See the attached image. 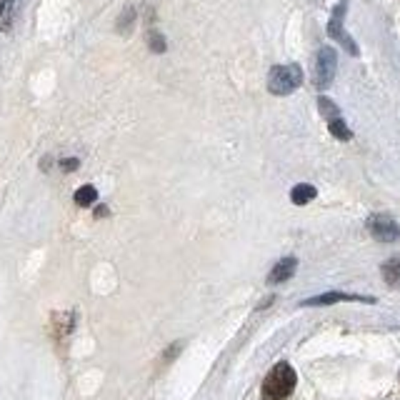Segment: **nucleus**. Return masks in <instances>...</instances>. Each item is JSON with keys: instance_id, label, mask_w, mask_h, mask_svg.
<instances>
[{"instance_id": "obj_3", "label": "nucleus", "mask_w": 400, "mask_h": 400, "mask_svg": "<svg viewBox=\"0 0 400 400\" xmlns=\"http://www.w3.org/2000/svg\"><path fill=\"white\" fill-rule=\"evenodd\" d=\"M335 65H338V58H335V50L333 48H320L315 60V88L325 90L333 83L335 78Z\"/></svg>"}, {"instance_id": "obj_4", "label": "nucleus", "mask_w": 400, "mask_h": 400, "mask_svg": "<svg viewBox=\"0 0 400 400\" xmlns=\"http://www.w3.org/2000/svg\"><path fill=\"white\" fill-rule=\"evenodd\" d=\"M368 230L375 241L380 243H393L400 238V225L390 218V215H370L368 218Z\"/></svg>"}, {"instance_id": "obj_8", "label": "nucleus", "mask_w": 400, "mask_h": 400, "mask_svg": "<svg viewBox=\"0 0 400 400\" xmlns=\"http://www.w3.org/2000/svg\"><path fill=\"white\" fill-rule=\"evenodd\" d=\"M296 268H298V260H296V258H283V260L278 263V265H273V270H270V276H268V283L270 285L285 283L288 278H293Z\"/></svg>"}, {"instance_id": "obj_13", "label": "nucleus", "mask_w": 400, "mask_h": 400, "mask_svg": "<svg viewBox=\"0 0 400 400\" xmlns=\"http://www.w3.org/2000/svg\"><path fill=\"white\" fill-rule=\"evenodd\" d=\"M318 105H320V113H323L328 120H333V118H340L335 103H333V100H328V98H320V100H318Z\"/></svg>"}, {"instance_id": "obj_6", "label": "nucleus", "mask_w": 400, "mask_h": 400, "mask_svg": "<svg viewBox=\"0 0 400 400\" xmlns=\"http://www.w3.org/2000/svg\"><path fill=\"white\" fill-rule=\"evenodd\" d=\"M25 0H3L0 3V30H10L18 21Z\"/></svg>"}, {"instance_id": "obj_9", "label": "nucleus", "mask_w": 400, "mask_h": 400, "mask_svg": "<svg viewBox=\"0 0 400 400\" xmlns=\"http://www.w3.org/2000/svg\"><path fill=\"white\" fill-rule=\"evenodd\" d=\"M315 195H318L315 188L308 186V183H300V186H296L293 190H290V200H293L296 205H305V203H311Z\"/></svg>"}, {"instance_id": "obj_10", "label": "nucleus", "mask_w": 400, "mask_h": 400, "mask_svg": "<svg viewBox=\"0 0 400 400\" xmlns=\"http://www.w3.org/2000/svg\"><path fill=\"white\" fill-rule=\"evenodd\" d=\"M383 278H386L393 288H400V256L390 258V260L383 265Z\"/></svg>"}, {"instance_id": "obj_2", "label": "nucleus", "mask_w": 400, "mask_h": 400, "mask_svg": "<svg viewBox=\"0 0 400 400\" xmlns=\"http://www.w3.org/2000/svg\"><path fill=\"white\" fill-rule=\"evenodd\" d=\"M300 83H303V70L296 63H290V65H276L268 76V90L273 96H288Z\"/></svg>"}, {"instance_id": "obj_1", "label": "nucleus", "mask_w": 400, "mask_h": 400, "mask_svg": "<svg viewBox=\"0 0 400 400\" xmlns=\"http://www.w3.org/2000/svg\"><path fill=\"white\" fill-rule=\"evenodd\" d=\"M296 388V370L288 363H278L273 370L265 375L263 383V398L265 400H285Z\"/></svg>"}, {"instance_id": "obj_11", "label": "nucleus", "mask_w": 400, "mask_h": 400, "mask_svg": "<svg viewBox=\"0 0 400 400\" xmlns=\"http://www.w3.org/2000/svg\"><path fill=\"white\" fill-rule=\"evenodd\" d=\"M328 123H331V125H328V128H331V133L338 140H351L353 138L351 128H348V125H345L343 120H340V118H333V120H328Z\"/></svg>"}, {"instance_id": "obj_5", "label": "nucleus", "mask_w": 400, "mask_h": 400, "mask_svg": "<svg viewBox=\"0 0 400 400\" xmlns=\"http://www.w3.org/2000/svg\"><path fill=\"white\" fill-rule=\"evenodd\" d=\"M343 15H345V0L335 8V10H333V18H331V23H328V35H331L333 41H338L351 56H358V45H355V41H353L351 35L343 30Z\"/></svg>"}, {"instance_id": "obj_12", "label": "nucleus", "mask_w": 400, "mask_h": 400, "mask_svg": "<svg viewBox=\"0 0 400 400\" xmlns=\"http://www.w3.org/2000/svg\"><path fill=\"white\" fill-rule=\"evenodd\" d=\"M96 198H98V190L93 186H83L76 193V203H78V205H83V208L85 205H93V203H96Z\"/></svg>"}, {"instance_id": "obj_7", "label": "nucleus", "mask_w": 400, "mask_h": 400, "mask_svg": "<svg viewBox=\"0 0 400 400\" xmlns=\"http://www.w3.org/2000/svg\"><path fill=\"white\" fill-rule=\"evenodd\" d=\"M343 300H360V303H375V298H363V296H348V293H323V296L308 298L303 305H333L343 303Z\"/></svg>"}]
</instances>
